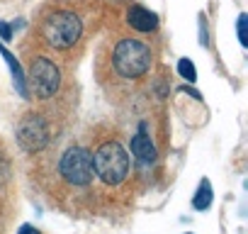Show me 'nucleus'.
I'll return each instance as SVG.
<instances>
[{"label":"nucleus","instance_id":"obj_1","mask_svg":"<svg viewBox=\"0 0 248 234\" xmlns=\"http://www.w3.org/2000/svg\"><path fill=\"white\" fill-rule=\"evenodd\" d=\"M93 168H95V176H100L107 185H117L129 173V156L122 144L105 142L93 156Z\"/></svg>","mask_w":248,"mask_h":234},{"label":"nucleus","instance_id":"obj_2","mask_svg":"<svg viewBox=\"0 0 248 234\" xmlns=\"http://www.w3.org/2000/svg\"><path fill=\"white\" fill-rule=\"evenodd\" d=\"M151 66V49L137 39H122L114 47V68L122 78H139Z\"/></svg>","mask_w":248,"mask_h":234},{"label":"nucleus","instance_id":"obj_3","mask_svg":"<svg viewBox=\"0 0 248 234\" xmlns=\"http://www.w3.org/2000/svg\"><path fill=\"white\" fill-rule=\"evenodd\" d=\"M83 25L73 13H54L44 20L42 34L54 49H71L80 39Z\"/></svg>","mask_w":248,"mask_h":234},{"label":"nucleus","instance_id":"obj_4","mask_svg":"<svg viewBox=\"0 0 248 234\" xmlns=\"http://www.w3.org/2000/svg\"><path fill=\"white\" fill-rule=\"evenodd\" d=\"M61 176L73 183V185H88L95 176V168H93V156L90 151L80 149V147H73L63 154L61 159Z\"/></svg>","mask_w":248,"mask_h":234},{"label":"nucleus","instance_id":"obj_5","mask_svg":"<svg viewBox=\"0 0 248 234\" xmlns=\"http://www.w3.org/2000/svg\"><path fill=\"white\" fill-rule=\"evenodd\" d=\"M59 83H61V73L56 64L46 56H37L30 68V85L34 88V93L39 98H51L59 90Z\"/></svg>","mask_w":248,"mask_h":234},{"label":"nucleus","instance_id":"obj_6","mask_svg":"<svg viewBox=\"0 0 248 234\" xmlns=\"http://www.w3.org/2000/svg\"><path fill=\"white\" fill-rule=\"evenodd\" d=\"M17 142L25 151H42L49 144V127L39 115H25L17 125Z\"/></svg>","mask_w":248,"mask_h":234},{"label":"nucleus","instance_id":"obj_7","mask_svg":"<svg viewBox=\"0 0 248 234\" xmlns=\"http://www.w3.org/2000/svg\"><path fill=\"white\" fill-rule=\"evenodd\" d=\"M132 154H134L137 161L144 164V166L156 161V147H154L151 137L146 134V127H144V125L139 127V132H137L134 139H132Z\"/></svg>","mask_w":248,"mask_h":234},{"label":"nucleus","instance_id":"obj_8","mask_svg":"<svg viewBox=\"0 0 248 234\" xmlns=\"http://www.w3.org/2000/svg\"><path fill=\"white\" fill-rule=\"evenodd\" d=\"M127 22H129L134 30H139V32H151V30H156V25H158L156 15H154L151 10H146V8H139V5H134V8L127 13Z\"/></svg>","mask_w":248,"mask_h":234},{"label":"nucleus","instance_id":"obj_9","mask_svg":"<svg viewBox=\"0 0 248 234\" xmlns=\"http://www.w3.org/2000/svg\"><path fill=\"white\" fill-rule=\"evenodd\" d=\"M0 54H3V59L8 61V66H10V71H13V78H15V88L20 90V95L22 98H27V81H25V73H22V68H20V64L15 61V56L5 49V47H0Z\"/></svg>","mask_w":248,"mask_h":234},{"label":"nucleus","instance_id":"obj_10","mask_svg":"<svg viewBox=\"0 0 248 234\" xmlns=\"http://www.w3.org/2000/svg\"><path fill=\"white\" fill-rule=\"evenodd\" d=\"M192 205H195V210H207L212 205V185H209V181L200 183V188H197V193L192 198Z\"/></svg>","mask_w":248,"mask_h":234},{"label":"nucleus","instance_id":"obj_11","mask_svg":"<svg viewBox=\"0 0 248 234\" xmlns=\"http://www.w3.org/2000/svg\"><path fill=\"white\" fill-rule=\"evenodd\" d=\"M178 73H180L185 81H190V83L197 81V71H195V66H192L190 59H180V61H178Z\"/></svg>","mask_w":248,"mask_h":234},{"label":"nucleus","instance_id":"obj_12","mask_svg":"<svg viewBox=\"0 0 248 234\" xmlns=\"http://www.w3.org/2000/svg\"><path fill=\"white\" fill-rule=\"evenodd\" d=\"M238 42H241L243 47L248 44V37H246V15L238 17Z\"/></svg>","mask_w":248,"mask_h":234},{"label":"nucleus","instance_id":"obj_13","mask_svg":"<svg viewBox=\"0 0 248 234\" xmlns=\"http://www.w3.org/2000/svg\"><path fill=\"white\" fill-rule=\"evenodd\" d=\"M0 37H3V39H10L13 37V32H10V27L5 22H0Z\"/></svg>","mask_w":248,"mask_h":234},{"label":"nucleus","instance_id":"obj_14","mask_svg":"<svg viewBox=\"0 0 248 234\" xmlns=\"http://www.w3.org/2000/svg\"><path fill=\"white\" fill-rule=\"evenodd\" d=\"M17 234H39V232H37V229H34V227H32V224H22V227H20V232H17Z\"/></svg>","mask_w":248,"mask_h":234},{"label":"nucleus","instance_id":"obj_15","mask_svg":"<svg viewBox=\"0 0 248 234\" xmlns=\"http://www.w3.org/2000/svg\"><path fill=\"white\" fill-rule=\"evenodd\" d=\"M5 173H8V171H5V164H3V159H0V183L5 181Z\"/></svg>","mask_w":248,"mask_h":234}]
</instances>
